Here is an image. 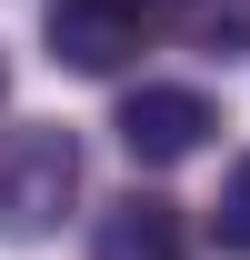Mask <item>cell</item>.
Here are the masks:
<instances>
[{"label":"cell","instance_id":"5b68a950","mask_svg":"<svg viewBox=\"0 0 250 260\" xmlns=\"http://www.w3.org/2000/svg\"><path fill=\"white\" fill-rule=\"evenodd\" d=\"M170 30L210 60H240L250 50V0H170Z\"/></svg>","mask_w":250,"mask_h":260},{"label":"cell","instance_id":"6da1fadb","mask_svg":"<svg viewBox=\"0 0 250 260\" xmlns=\"http://www.w3.org/2000/svg\"><path fill=\"white\" fill-rule=\"evenodd\" d=\"M80 200V140L60 120L0 130V240H50Z\"/></svg>","mask_w":250,"mask_h":260},{"label":"cell","instance_id":"277c9868","mask_svg":"<svg viewBox=\"0 0 250 260\" xmlns=\"http://www.w3.org/2000/svg\"><path fill=\"white\" fill-rule=\"evenodd\" d=\"M90 260H190V220L160 190H120L90 230Z\"/></svg>","mask_w":250,"mask_h":260},{"label":"cell","instance_id":"52a82bcc","mask_svg":"<svg viewBox=\"0 0 250 260\" xmlns=\"http://www.w3.org/2000/svg\"><path fill=\"white\" fill-rule=\"evenodd\" d=\"M0 100H10V60H0Z\"/></svg>","mask_w":250,"mask_h":260},{"label":"cell","instance_id":"7a4b0ae2","mask_svg":"<svg viewBox=\"0 0 250 260\" xmlns=\"http://www.w3.org/2000/svg\"><path fill=\"white\" fill-rule=\"evenodd\" d=\"M120 150L140 170H180V160H200L210 150V130H220V110L200 90H180V80H140V90H120Z\"/></svg>","mask_w":250,"mask_h":260},{"label":"cell","instance_id":"8992f818","mask_svg":"<svg viewBox=\"0 0 250 260\" xmlns=\"http://www.w3.org/2000/svg\"><path fill=\"white\" fill-rule=\"evenodd\" d=\"M210 250H220V260H250V150L220 170V200H210Z\"/></svg>","mask_w":250,"mask_h":260},{"label":"cell","instance_id":"3957f363","mask_svg":"<svg viewBox=\"0 0 250 260\" xmlns=\"http://www.w3.org/2000/svg\"><path fill=\"white\" fill-rule=\"evenodd\" d=\"M160 0H50L40 10V30H50V60L80 70V80H110V70L150 40Z\"/></svg>","mask_w":250,"mask_h":260}]
</instances>
